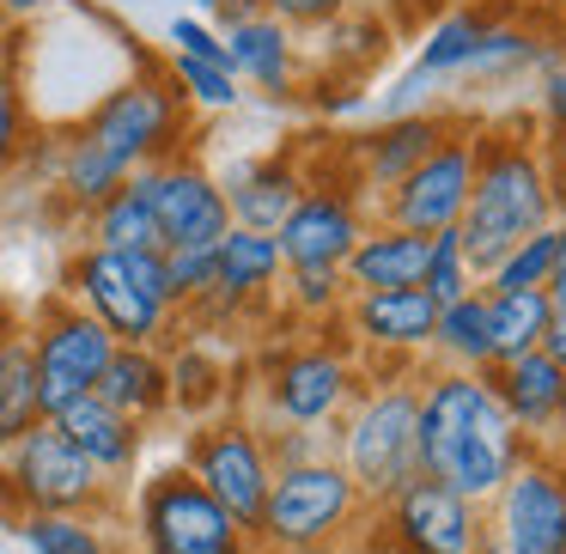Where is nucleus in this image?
I'll return each instance as SVG.
<instances>
[{
    "label": "nucleus",
    "mask_w": 566,
    "mask_h": 554,
    "mask_svg": "<svg viewBox=\"0 0 566 554\" xmlns=\"http://www.w3.org/2000/svg\"><path fill=\"white\" fill-rule=\"evenodd\" d=\"M560 226V220H554ZM542 293H548V305L554 311H566V226H560V244H554V269H548V286H542Z\"/></svg>",
    "instance_id": "44"
},
{
    "label": "nucleus",
    "mask_w": 566,
    "mask_h": 554,
    "mask_svg": "<svg viewBox=\"0 0 566 554\" xmlns=\"http://www.w3.org/2000/svg\"><path fill=\"white\" fill-rule=\"evenodd\" d=\"M165 281H171V311H196L213 299V250H165Z\"/></svg>",
    "instance_id": "40"
},
{
    "label": "nucleus",
    "mask_w": 566,
    "mask_h": 554,
    "mask_svg": "<svg viewBox=\"0 0 566 554\" xmlns=\"http://www.w3.org/2000/svg\"><path fill=\"white\" fill-rule=\"evenodd\" d=\"M184 469L256 536L262 505H269V481H274V463L262 451L256 420L250 415H208L184 445Z\"/></svg>",
    "instance_id": "11"
},
{
    "label": "nucleus",
    "mask_w": 566,
    "mask_h": 554,
    "mask_svg": "<svg viewBox=\"0 0 566 554\" xmlns=\"http://www.w3.org/2000/svg\"><path fill=\"white\" fill-rule=\"evenodd\" d=\"M171 43H177V55H189V62H208V67H226V74H232L226 38L208 25V19H171Z\"/></svg>",
    "instance_id": "41"
},
{
    "label": "nucleus",
    "mask_w": 566,
    "mask_h": 554,
    "mask_svg": "<svg viewBox=\"0 0 566 554\" xmlns=\"http://www.w3.org/2000/svg\"><path fill=\"white\" fill-rule=\"evenodd\" d=\"M165 366H171V408L201 415V420L220 408V396H226V366H220L213 354H201V347H177Z\"/></svg>",
    "instance_id": "34"
},
{
    "label": "nucleus",
    "mask_w": 566,
    "mask_h": 554,
    "mask_svg": "<svg viewBox=\"0 0 566 554\" xmlns=\"http://www.w3.org/2000/svg\"><path fill=\"white\" fill-rule=\"evenodd\" d=\"M359 390H366V384L347 366L342 347L305 342V347H286V354L262 359V420H269V427L335 432Z\"/></svg>",
    "instance_id": "8"
},
{
    "label": "nucleus",
    "mask_w": 566,
    "mask_h": 554,
    "mask_svg": "<svg viewBox=\"0 0 566 554\" xmlns=\"http://www.w3.org/2000/svg\"><path fill=\"white\" fill-rule=\"evenodd\" d=\"M286 305L305 311V317H335L347 311V281L342 269H286Z\"/></svg>",
    "instance_id": "38"
},
{
    "label": "nucleus",
    "mask_w": 566,
    "mask_h": 554,
    "mask_svg": "<svg viewBox=\"0 0 566 554\" xmlns=\"http://www.w3.org/2000/svg\"><path fill=\"white\" fill-rule=\"evenodd\" d=\"M444 135H451V116H439V111H408V116L378 123V128H371V135L354 147V159H359V189L384 201L420 159H427L432 147H439Z\"/></svg>",
    "instance_id": "19"
},
{
    "label": "nucleus",
    "mask_w": 566,
    "mask_h": 554,
    "mask_svg": "<svg viewBox=\"0 0 566 554\" xmlns=\"http://www.w3.org/2000/svg\"><path fill=\"white\" fill-rule=\"evenodd\" d=\"M359 232H366V213L347 189H323V184H305L298 208L281 220L274 244H281L286 269H342L354 257Z\"/></svg>",
    "instance_id": "16"
},
{
    "label": "nucleus",
    "mask_w": 566,
    "mask_h": 554,
    "mask_svg": "<svg viewBox=\"0 0 566 554\" xmlns=\"http://www.w3.org/2000/svg\"><path fill=\"white\" fill-rule=\"evenodd\" d=\"M128 184L140 189V201L153 208V226H159L165 250H213L226 232H232V213H226V189L213 171H201L196 159H165L135 171Z\"/></svg>",
    "instance_id": "13"
},
{
    "label": "nucleus",
    "mask_w": 566,
    "mask_h": 554,
    "mask_svg": "<svg viewBox=\"0 0 566 554\" xmlns=\"http://www.w3.org/2000/svg\"><path fill=\"white\" fill-rule=\"evenodd\" d=\"M536 31H524V25H512V19H488V31H481V50H475V67L469 74H505V67H524V62H536Z\"/></svg>",
    "instance_id": "39"
},
{
    "label": "nucleus",
    "mask_w": 566,
    "mask_h": 554,
    "mask_svg": "<svg viewBox=\"0 0 566 554\" xmlns=\"http://www.w3.org/2000/svg\"><path fill=\"white\" fill-rule=\"evenodd\" d=\"M135 548H147V554H262L256 536L184 463L153 469L135 488Z\"/></svg>",
    "instance_id": "6"
},
{
    "label": "nucleus",
    "mask_w": 566,
    "mask_h": 554,
    "mask_svg": "<svg viewBox=\"0 0 566 554\" xmlns=\"http://www.w3.org/2000/svg\"><path fill=\"white\" fill-rule=\"evenodd\" d=\"M7 323H13V317H7V311H0V335H7Z\"/></svg>",
    "instance_id": "55"
},
{
    "label": "nucleus",
    "mask_w": 566,
    "mask_h": 554,
    "mask_svg": "<svg viewBox=\"0 0 566 554\" xmlns=\"http://www.w3.org/2000/svg\"><path fill=\"white\" fill-rule=\"evenodd\" d=\"M286 274V257L281 244H274V232H244V226H232V232L213 244V299L196 311H238L250 305V299L274 293Z\"/></svg>",
    "instance_id": "22"
},
{
    "label": "nucleus",
    "mask_w": 566,
    "mask_h": 554,
    "mask_svg": "<svg viewBox=\"0 0 566 554\" xmlns=\"http://www.w3.org/2000/svg\"><path fill=\"white\" fill-rule=\"evenodd\" d=\"M542 111H548V128L566 140V67H548V74H542Z\"/></svg>",
    "instance_id": "43"
},
{
    "label": "nucleus",
    "mask_w": 566,
    "mask_h": 554,
    "mask_svg": "<svg viewBox=\"0 0 566 554\" xmlns=\"http://www.w3.org/2000/svg\"><path fill=\"white\" fill-rule=\"evenodd\" d=\"M432 323H439V305L427 299V286L347 299V330H354V342L371 347V354H396V359L432 354Z\"/></svg>",
    "instance_id": "17"
},
{
    "label": "nucleus",
    "mask_w": 566,
    "mask_h": 554,
    "mask_svg": "<svg viewBox=\"0 0 566 554\" xmlns=\"http://www.w3.org/2000/svg\"><path fill=\"white\" fill-rule=\"evenodd\" d=\"M481 378H488L493 403L505 408V420H512L530 445H554V415H560L566 372L554 366L542 347H536V354H524V359H512V366L481 372Z\"/></svg>",
    "instance_id": "20"
},
{
    "label": "nucleus",
    "mask_w": 566,
    "mask_h": 554,
    "mask_svg": "<svg viewBox=\"0 0 566 554\" xmlns=\"http://www.w3.org/2000/svg\"><path fill=\"white\" fill-rule=\"evenodd\" d=\"M0 469L13 481V500H19V518L43 512V518H98L111 505V481L62 439V432L43 420L31 427L19 445L0 451Z\"/></svg>",
    "instance_id": "9"
},
{
    "label": "nucleus",
    "mask_w": 566,
    "mask_h": 554,
    "mask_svg": "<svg viewBox=\"0 0 566 554\" xmlns=\"http://www.w3.org/2000/svg\"><path fill=\"white\" fill-rule=\"evenodd\" d=\"M31 335V359H38V390H43V420L74 396H92L116 354V335L104 330L92 311H80L74 299H43L38 317L25 323Z\"/></svg>",
    "instance_id": "12"
},
{
    "label": "nucleus",
    "mask_w": 566,
    "mask_h": 554,
    "mask_svg": "<svg viewBox=\"0 0 566 554\" xmlns=\"http://www.w3.org/2000/svg\"><path fill=\"white\" fill-rule=\"evenodd\" d=\"M220 189H226L232 226H244V232H281V220L305 196V177L293 171V159H256V165H238Z\"/></svg>",
    "instance_id": "24"
},
{
    "label": "nucleus",
    "mask_w": 566,
    "mask_h": 554,
    "mask_svg": "<svg viewBox=\"0 0 566 554\" xmlns=\"http://www.w3.org/2000/svg\"><path fill=\"white\" fill-rule=\"evenodd\" d=\"M548 196H554V220L566 226V147L548 159Z\"/></svg>",
    "instance_id": "45"
},
{
    "label": "nucleus",
    "mask_w": 566,
    "mask_h": 554,
    "mask_svg": "<svg viewBox=\"0 0 566 554\" xmlns=\"http://www.w3.org/2000/svg\"><path fill=\"white\" fill-rule=\"evenodd\" d=\"M554 451H566V390H560V415H554Z\"/></svg>",
    "instance_id": "49"
},
{
    "label": "nucleus",
    "mask_w": 566,
    "mask_h": 554,
    "mask_svg": "<svg viewBox=\"0 0 566 554\" xmlns=\"http://www.w3.org/2000/svg\"><path fill=\"white\" fill-rule=\"evenodd\" d=\"M481 0H451V13H475Z\"/></svg>",
    "instance_id": "50"
},
{
    "label": "nucleus",
    "mask_w": 566,
    "mask_h": 554,
    "mask_svg": "<svg viewBox=\"0 0 566 554\" xmlns=\"http://www.w3.org/2000/svg\"><path fill=\"white\" fill-rule=\"evenodd\" d=\"M427 250L432 238L427 232H408V226H366L354 244V257L342 262V281H347V299L354 293H402V286H420L427 274Z\"/></svg>",
    "instance_id": "21"
},
{
    "label": "nucleus",
    "mask_w": 566,
    "mask_h": 554,
    "mask_svg": "<svg viewBox=\"0 0 566 554\" xmlns=\"http://www.w3.org/2000/svg\"><path fill=\"white\" fill-rule=\"evenodd\" d=\"M92 244L116 250V257H128V250H165L159 244V226H153V208L140 201L135 184H123L98 213H92Z\"/></svg>",
    "instance_id": "30"
},
{
    "label": "nucleus",
    "mask_w": 566,
    "mask_h": 554,
    "mask_svg": "<svg viewBox=\"0 0 566 554\" xmlns=\"http://www.w3.org/2000/svg\"><path fill=\"white\" fill-rule=\"evenodd\" d=\"M262 13L281 19L286 31L293 25H335L342 13H359V0H262Z\"/></svg>",
    "instance_id": "42"
},
{
    "label": "nucleus",
    "mask_w": 566,
    "mask_h": 554,
    "mask_svg": "<svg viewBox=\"0 0 566 554\" xmlns=\"http://www.w3.org/2000/svg\"><path fill=\"white\" fill-rule=\"evenodd\" d=\"M116 554H147V548H135V542H128V548H116Z\"/></svg>",
    "instance_id": "53"
},
{
    "label": "nucleus",
    "mask_w": 566,
    "mask_h": 554,
    "mask_svg": "<svg viewBox=\"0 0 566 554\" xmlns=\"http://www.w3.org/2000/svg\"><path fill=\"white\" fill-rule=\"evenodd\" d=\"M128 184V171L111 159V153L98 147V140H86L74 128V135L62 140V159H55V189H62L74 208H86V213H98L104 201L116 196V189Z\"/></svg>",
    "instance_id": "28"
},
{
    "label": "nucleus",
    "mask_w": 566,
    "mask_h": 554,
    "mask_svg": "<svg viewBox=\"0 0 566 554\" xmlns=\"http://www.w3.org/2000/svg\"><path fill=\"white\" fill-rule=\"evenodd\" d=\"M378 530L390 554H481V505L427 475L378 505Z\"/></svg>",
    "instance_id": "15"
},
{
    "label": "nucleus",
    "mask_w": 566,
    "mask_h": 554,
    "mask_svg": "<svg viewBox=\"0 0 566 554\" xmlns=\"http://www.w3.org/2000/svg\"><path fill=\"white\" fill-rule=\"evenodd\" d=\"M62 299H74L80 311L104 323L116 335V347H159V335L171 330V281H165V250H98L86 244L62 274Z\"/></svg>",
    "instance_id": "4"
},
{
    "label": "nucleus",
    "mask_w": 566,
    "mask_h": 554,
    "mask_svg": "<svg viewBox=\"0 0 566 554\" xmlns=\"http://www.w3.org/2000/svg\"><path fill=\"white\" fill-rule=\"evenodd\" d=\"M554 226V196H548V153L524 140L517 128H488L475 135V184H469V208L457 220L475 274H488L517 238Z\"/></svg>",
    "instance_id": "2"
},
{
    "label": "nucleus",
    "mask_w": 566,
    "mask_h": 554,
    "mask_svg": "<svg viewBox=\"0 0 566 554\" xmlns=\"http://www.w3.org/2000/svg\"><path fill=\"white\" fill-rule=\"evenodd\" d=\"M505 7H517V13H524V7H542V0H505Z\"/></svg>",
    "instance_id": "52"
},
{
    "label": "nucleus",
    "mask_w": 566,
    "mask_h": 554,
    "mask_svg": "<svg viewBox=\"0 0 566 554\" xmlns=\"http://www.w3.org/2000/svg\"><path fill=\"white\" fill-rule=\"evenodd\" d=\"M25 159V86H19L13 38L0 31V177Z\"/></svg>",
    "instance_id": "36"
},
{
    "label": "nucleus",
    "mask_w": 566,
    "mask_h": 554,
    "mask_svg": "<svg viewBox=\"0 0 566 554\" xmlns=\"http://www.w3.org/2000/svg\"><path fill=\"white\" fill-rule=\"evenodd\" d=\"M50 427L62 432L67 445H74L80 457H86L92 469H98L104 481H128L140 463V445H147V432L135 427V420H123L111 403H98V396H74V403H62L50 415Z\"/></svg>",
    "instance_id": "18"
},
{
    "label": "nucleus",
    "mask_w": 566,
    "mask_h": 554,
    "mask_svg": "<svg viewBox=\"0 0 566 554\" xmlns=\"http://www.w3.org/2000/svg\"><path fill=\"white\" fill-rule=\"evenodd\" d=\"M481 554H566V451L536 445L481 505Z\"/></svg>",
    "instance_id": "7"
},
{
    "label": "nucleus",
    "mask_w": 566,
    "mask_h": 554,
    "mask_svg": "<svg viewBox=\"0 0 566 554\" xmlns=\"http://www.w3.org/2000/svg\"><path fill=\"white\" fill-rule=\"evenodd\" d=\"M359 512H366V500L354 493V481H347V469L335 457L274 469L269 505H262V524H256V548L262 554H323L359 524Z\"/></svg>",
    "instance_id": "5"
},
{
    "label": "nucleus",
    "mask_w": 566,
    "mask_h": 554,
    "mask_svg": "<svg viewBox=\"0 0 566 554\" xmlns=\"http://www.w3.org/2000/svg\"><path fill=\"white\" fill-rule=\"evenodd\" d=\"M171 86H177V98L196 104V111H232V104L244 98V86H238L226 67L189 62V55H171Z\"/></svg>",
    "instance_id": "37"
},
{
    "label": "nucleus",
    "mask_w": 566,
    "mask_h": 554,
    "mask_svg": "<svg viewBox=\"0 0 566 554\" xmlns=\"http://www.w3.org/2000/svg\"><path fill=\"white\" fill-rule=\"evenodd\" d=\"M13 536L25 542L31 554H116L123 548V542L104 536L98 518H43V512H31V518L13 524Z\"/></svg>",
    "instance_id": "33"
},
{
    "label": "nucleus",
    "mask_w": 566,
    "mask_h": 554,
    "mask_svg": "<svg viewBox=\"0 0 566 554\" xmlns=\"http://www.w3.org/2000/svg\"><path fill=\"white\" fill-rule=\"evenodd\" d=\"M196 7H208V13H213V7H220V0H196Z\"/></svg>",
    "instance_id": "54"
},
{
    "label": "nucleus",
    "mask_w": 566,
    "mask_h": 554,
    "mask_svg": "<svg viewBox=\"0 0 566 554\" xmlns=\"http://www.w3.org/2000/svg\"><path fill=\"white\" fill-rule=\"evenodd\" d=\"M548 293H488V342H493V366H512V359L536 354L542 335H548Z\"/></svg>",
    "instance_id": "29"
},
{
    "label": "nucleus",
    "mask_w": 566,
    "mask_h": 554,
    "mask_svg": "<svg viewBox=\"0 0 566 554\" xmlns=\"http://www.w3.org/2000/svg\"><path fill=\"white\" fill-rule=\"evenodd\" d=\"M213 13L226 19V31H232V25H244V19H256V13H262V0H220Z\"/></svg>",
    "instance_id": "47"
},
{
    "label": "nucleus",
    "mask_w": 566,
    "mask_h": 554,
    "mask_svg": "<svg viewBox=\"0 0 566 554\" xmlns=\"http://www.w3.org/2000/svg\"><path fill=\"white\" fill-rule=\"evenodd\" d=\"M542 354H548L554 366L566 372V311H554V317H548V335H542Z\"/></svg>",
    "instance_id": "46"
},
{
    "label": "nucleus",
    "mask_w": 566,
    "mask_h": 554,
    "mask_svg": "<svg viewBox=\"0 0 566 554\" xmlns=\"http://www.w3.org/2000/svg\"><path fill=\"white\" fill-rule=\"evenodd\" d=\"M536 445L505 420L481 372H432L420 378V475L488 505Z\"/></svg>",
    "instance_id": "1"
},
{
    "label": "nucleus",
    "mask_w": 566,
    "mask_h": 554,
    "mask_svg": "<svg viewBox=\"0 0 566 554\" xmlns=\"http://www.w3.org/2000/svg\"><path fill=\"white\" fill-rule=\"evenodd\" d=\"M31 427H43V390H38V359H31L25 323H7L0 335V451L19 445Z\"/></svg>",
    "instance_id": "26"
},
{
    "label": "nucleus",
    "mask_w": 566,
    "mask_h": 554,
    "mask_svg": "<svg viewBox=\"0 0 566 554\" xmlns=\"http://www.w3.org/2000/svg\"><path fill=\"white\" fill-rule=\"evenodd\" d=\"M432 354L444 359V372H493V342H488V293H463L451 305H439L432 323Z\"/></svg>",
    "instance_id": "27"
},
{
    "label": "nucleus",
    "mask_w": 566,
    "mask_h": 554,
    "mask_svg": "<svg viewBox=\"0 0 566 554\" xmlns=\"http://www.w3.org/2000/svg\"><path fill=\"white\" fill-rule=\"evenodd\" d=\"M184 128H189V116H184V98H177L171 80H123V86H111L92 104L80 135L98 140V147L135 177V171H147V165L177 159Z\"/></svg>",
    "instance_id": "10"
},
{
    "label": "nucleus",
    "mask_w": 566,
    "mask_h": 554,
    "mask_svg": "<svg viewBox=\"0 0 566 554\" xmlns=\"http://www.w3.org/2000/svg\"><path fill=\"white\" fill-rule=\"evenodd\" d=\"M469 184H475V128H457L384 196V220L408 226V232H451L469 208Z\"/></svg>",
    "instance_id": "14"
},
{
    "label": "nucleus",
    "mask_w": 566,
    "mask_h": 554,
    "mask_svg": "<svg viewBox=\"0 0 566 554\" xmlns=\"http://www.w3.org/2000/svg\"><path fill=\"white\" fill-rule=\"evenodd\" d=\"M554 244H560V226H542V232L517 238L488 274H481V293H542L554 269Z\"/></svg>",
    "instance_id": "31"
},
{
    "label": "nucleus",
    "mask_w": 566,
    "mask_h": 554,
    "mask_svg": "<svg viewBox=\"0 0 566 554\" xmlns=\"http://www.w3.org/2000/svg\"><path fill=\"white\" fill-rule=\"evenodd\" d=\"M335 463L371 512L420 481V384L390 378L378 390H359L335 427Z\"/></svg>",
    "instance_id": "3"
},
{
    "label": "nucleus",
    "mask_w": 566,
    "mask_h": 554,
    "mask_svg": "<svg viewBox=\"0 0 566 554\" xmlns=\"http://www.w3.org/2000/svg\"><path fill=\"white\" fill-rule=\"evenodd\" d=\"M43 7H50V0H0V25H7V19H31V13H43Z\"/></svg>",
    "instance_id": "48"
},
{
    "label": "nucleus",
    "mask_w": 566,
    "mask_h": 554,
    "mask_svg": "<svg viewBox=\"0 0 566 554\" xmlns=\"http://www.w3.org/2000/svg\"><path fill=\"white\" fill-rule=\"evenodd\" d=\"M220 38H226V55H232V80H238V86L250 80V86L269 92V98H286V92H293L298 50H293V31H286L281 19L256 13V19H244V25L220 31Z\"/></svg>",
    "instance_id": "25"
},
{
    "label": "nucleus",
    "mask_w": 566,
    "mask_h": 554,
    "mask_svg": "<svg viewBox=\"0 0 566 554\" xmlns=\"http://www.w3.org/2000/svg\"><path fill=\"white\" fill-rule=\"evenodd\" d=\"M92 396L111 403L123 420H135V427L147 432L153 420L171 415V366H165L159 347H116Z\"/></svg>",
    "instance_id": "23"
},
{
    "label": "nucleus",
    "mask_w": 566,
    "mask_h": 554,
    "mask_svg": "<svg viewBox=\"0 0 566 554\" xmlns=\"http://www.w3.org/2000/svg\"><path fill=\"white\" fill-rule=\"evenodd\" d=\"M542 7H548L554 19H566V0H542Z\"/></svg>",
    "instance_id": "51"
},
{
    "label": "nucleus",
    "mask_w": 566,
    "mask_h": 554,
    "mask_svg": "<svg viewBox=\"0 0 566 554\" xmlns=\"http://www.w3.org/2000/svg\"><path fill=\"white\" fill-rule=\"evenodd\" d=\"M481 31H488V13H444L439 25L427 31L420 43V74L444 80V74H469L475 67V50H481Z\"/></svg>",
    "instance_id": "32"
},
{
    "label": "nucleus",
    "mask_w": 566,
    "mask_h": 554,
    "mask_svg": "<svg viewBox=\"0 0 566 554\" xmlns=\"http://www.w3.org/2000/svg\"><path fill=\"white\" fill-rule=\"evenodd\" d=\"M420 286H427L432 305H451V299H463V293H475V286H481V274H475V262H469L457 226H451V232H432V250H427V274H420Z\"/></svg>",
    "instance_id": "35"
}]
</instances>
